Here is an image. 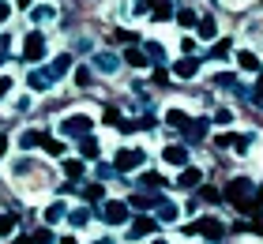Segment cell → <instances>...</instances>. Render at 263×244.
I'll list each match as a JSON object with an SVG mask.
<instances>
[{"label":"cell","instance_id":"1","mask_svg":"<svg viewBox=\"0 0 263 244\" xmlns=\"http://www.w3.org/2000/svg\"><path fill=\"white\" fill-rule=\"evenodd\" d=\"M226 199H230L241 214H256V199H263V192H259L248 177H237V180L226 184Z\"/></svg>","mask_w":263,"mask_h":244},{"label":"cell","instance_id":"2","mask_svg":"<svg viewBox=\"0 0 263 244\" xmlns=\"http://www.w3.org/2000/svg\"><path fill=\"white\" fill-rule=\"evenodd\" d=\"M61 132L64 136H76V139H90V117L87 113H71V117H64Z\"/></svg>","mask_w":263,"mask_h":244},{"label":"cell","instance_id":"3","mask_svg":"<svg viewBox=\"0 0 263 244\" xmlns=\"http://www.w3.org/2000/svg\"><path fill=\"white\" fill-rule=\"evenodd\" d=\"M42 57H45V34L42 30H30L27 38H23V60L34 64V60H42Z\"/></svg>","mask_w":263,"mask_h":244},{"label":"cell","instance_id":"4","mask_svg":"<svg viewBox=\"0 0 263 244\" xmlns=\"http://www.w3.org/2000/svg\"><path fill=\"white\" fill-rule=\"evenodd\" d=\"M113 165H117V173H128V169H139L143 165V151H136V146H121L113 158Z\"/></svg>","mask_w":263,"mask_h":244},{"label":"cell","instance_id":"5","mask_svg":"<svg viewBox=\"0 0 263 244\" xmlns=\"http://www.w3.org/2000/svg\"><path fill=\"white\" fill-rule=\"evenodd\" d=\"M192 233H203L207 240H222L226 237V226L218 222V218H199V222L192 226Z\"/></svg>","mask_w":263,"mask_h":244},{"label":"cell","instance_id":"6","mask_svg":"<svg viewBox=\"0 0 263 244\" xmlns=\"http://www.w3.org/2000/svg\"><path fill=\"white\" fill-rule=\"evenodd\" d=\"M102 218H105L109 226H124V222H128V203H117V199H109V203L102 207Z\"/></svg>","mask_w":263,"mask_h":244},{"label":"cell","instance_id":"7","mask_svg":"<svg viewBox=\"0 0 263 244\" xmlns=\"http://www.w3.org/2000/svg\"><path fill=\"white\" fill-rule=\"evenodd\" d=\"M165 199H162V192H136V195H132V207H139V211H151V207H162Z\"/></svg>","mask_w":263,"mask_h":244},{"label":"cell","instance_id":"8","mask_svg":"<svg viewBox=\"0 0 263 244\" xmlns=\"http://www.w3.org/2000/svg\"><path fill=\"white\" fill-rule=\"evenodd\" d=\"M207 132H211V120L203 117V120H192V124L181 132V136H184L188 143H203V139H207Z\"/></svg>","mask_w":263,"mask_h":244},{"label":"cell","instance_id":"9","mask_svg":"<svg viewBox=\"0 0 263 244\" xmlns=\"http://www.w3.org/2000/svg\"><path fill=\"white\" fill-rule=\"evenodd\" d=\"M68 71H71V57H68V53H61V57H53V64L45 68V76H49V79L57 83V79H64Z\"/></svg>","mask_w":263,"mask_h":244},{"label":"cell","instance_id":"10","mask_svg":"<svg viewBox=\"0 0 263 244\" xmlns=\"http://www.w3.org/2000/svg\"><path fill=\"white\" fill-rule=\"evenodd\" d=\"M196 71H199V60H196V57H181V60L173 64V76H177V79H196Z\"/></svg>","mask_w":263,"mask_h":244},{"label":"cell","instance_id":"11","mask_svg":"<svg viewBox=\"0 0 263 244\" xmlns=\"http://www.w3.org/2000/svg\"><path fill=\"white\" fill-rule=\"evenodd\" d=\"M162 158H165V165L188 169V151H184V146H165V151H162Z\"/></svg>","mask_w":263,"mask_h":244},{"label":"cell","instance_id":"12","mask_svg":"<svg viewBox=\"0 0 263 244\" xmlns=\"http://www.w3.org/2000/svg\"><path fill=\"white\" fill-rule=\"evenodd\" d=\"M94 68L98 71H117L121 68V57L117 53H94Z\"/></svg>","mask_w":263,"mask_h":244},{"label":"cell","instance_id":"13","mask_svg":"<svg viewBox=\"0 0 263 244\" xmlns=\"http://www.w3.org/2000/svg\"><path fill=\"white\" fill-rule=\"evenodd\" d=\"M165 124H170V128H177V132H184L188 124H192V117H188L184 109H170V113H165Z\"/></svg>","mask_w":263,"mask_h":244},{"label":"cell","instance_id":"14","mask_svg":"<svg viewBox=\"0 0 263 244\" xmlns=\"http://www.w3.org/2000/svg\"><path fill=\"white\" fill-rule=\"evenodd\" d=\"M199 180H203V173H199V169H192V165H188V169H181V177H177V188H196Z\"/></svg>","mask_w":263,"mask_h":244},{"label":"cell","instance_id":"15","mask_svg":"<svg viewBox=\"0 0 263 244\" xmlns=\"http://www.w3.org/2000/svg\"><path fill=\"white\" fill-rule=\"evenodd\" d=\"M154 229H158L154 218H139V222H132V237H151Z\"/></svg>","mask_w":263,"mask_h":244},{"label":"cell","instance_id":"16","mask_svg":"<svg viewBox=\"0 0 263 244\" xmlns=\"http://www.w3.org/2000/svg\"><path fill=\"white\" fill-rule=\"evenodd\" d=\"M124 60H128L132 68H147V53H143V49H136V45L124 49Z\"/></svg>","mask_w":263,"mask_h":244},{"label":"cell","instance_id":"17","mask_svg":"<svg viewBox=\"0 0 263 244\" xmlns=\"http://www.w3.org/2000/svg\"><path fill=\"white\" fill-rule=\"evenodd\" d=\"M139 184H143V192H162V188H165V180H162L158 173H143Z\"/></svg>","mask_w":263,"mask_h":244},{"label":"cell","instance_id":"18","mask_svg":"<svg viewBox=\"0 0 263 244\" xmlns=\"http://www.w3.org/2000/svg\"><path fill=\"white\" fill-rule=\"evenodd\" d=\"M64 214H68V211H64V203H61V199H57V203H49V207H45V222H49V226H53V222H61V218H64Z\"/></svg>","mask_w":263,"mask_h":244},{"label":"cell","instance_id":"19","mask_svg":"<svg viewBox=\"0 0 263 244\" xmlns=\"http://www.w3.org/2000/svg\"><path fill=\"white\" fill-rule=\"evenodd\" d=\"M64 177L68 180H79L83 177V162H79V158H68V162H64Z\"/></svg>","mask_w":263,"mask_h":244},{"label":"cell","instance_id":"20","mask_svg":"<svg viewBox=\"0 0 263 244\" xmlns=\"http://www.w3.org/2000/svg\"><path fill=\"white\" fill-rule=\"evenodd\" d=\"M105 124H109V128H121V132H124V124H128V120L121 117V109H113V105H109V109H105Z\"/></svg>","mask_w":263,"mask_h":244},{"label":"cell","instance_id":"21","mask_svg":"<svg viewBox=\"0 0 263 244\" xmlns=\"http://www.w3.org/2000/svg\"><path fill=\"white\" fill-rule=\"evenodd\" d=\"M196 30H199V38H203V42L214 38V19H211V15H203V19L196 23Z\"/></svg>","mask_w":263,"mask_h":244},{"label":"cell","instance_id":"22","mask_svg":"<svg viewBox=\"0 0 263 244\" xmlns=\"http://www.w3.org/2000/svg\"><path fill=\"white\" fill-rule=\"evenodd\" d=\"M237 60H241V68H248V71H256V68H259V57H256V53H248V49H241V53H237Z\"/></svg>","mask_w":263,"mask_h":244},{"label":"cell","instance_id":"23","mask_svg":"<svg viewBox=\"0 0 263 244\" xmlns=\"http://www.w3.org/2000/svg\"><path fill=\"white\" fill-rule=\"evenodd\" d=\"M68 222H71V226H87V222H90V211H87V207H76V211L68 214Z\"/></svg>","mask_w":263,"mask_h":244},{"label":"cell","instance_id":"24","mask_svg":"<svg viewBox=\"0 0 263 244\" xmlns=\"http://www.w3.org/2000/svg\"><path fill=\"white\" fill-rule=\"evenodd\" d=\"M177 23H181V27H196V23H199V15H196L192 8H181V11H177Z\"/></svg>","mask_w":263,"mask_h":244},{"label":"cell","instance_id":"25","mask_svg":"<svg viewBox=\"0 0 263 244\" xmlns=\"http://www.w3.org/2000/svg\"><path fill=\"white\" fill-rule=\"evenodd\" d=\"M177 214H181V211H177L173 203H162L158 207V222H177Z\"/></svg>","mask_w":263,"mask_h":244},{"label":"cell","instance_id":"26","mask_svg":"<svg viewBox=\"0 0 263 244\" xmlns=\"http://www.w3.org/2000/svg\"><path fill=\"white\" fill-rule=\"evenodd\" d=\"M49 83H53V79L45 76V71H30V87H34V90H45Z\"/></svg>","mask_w":263,"mask_h":244},{"label":"cell","instance_id":"27","mask_svg":"<svg viewBox=\"0 0 263 244\" xmlns=\"http://www.w3.org/2000/svg\"><path fill=\"white\" fill-rule=\"evenodd\" d=\"M230 45H233L230 38H222V42H214V45H211V57H214V60H222L226 53H230Z\"/></svg>","mask_w":263,"mask_h":244},{"label":"cell","instance_id":"28","mask_svg":"<svg viewBox=\"0 0 263 244\" xmlns=\"http://www.w3.org/2000/svg\"><path fill=\"white\" fill-rule=\"evenodd\" d=\"M79 154L83 158H98V143L94 139H79Z\"/></svg>","mask_w":263,"mask_h":244},{"label":"cell","instance_id":"29","mask_svg":"<svg viewBox=\"0 0 263 244\" xmlns=\"http://www.w3.org/2000/svg\"><path fill=\"white\" fill-rule=\"evenodd\" d=\"M30 240H34V244H57V240H53V229H34Z\"/></svg>","mask_w":263,"mask_h":244},{"label":"cell","instance_id":"30","mask_svg":"<svg viewBox=\"0 0 263 244\" xmlns=\"http://www.w3.org/2000/svg\"><path fill=\"white\" fill-rule=\"evenodd\" d=\"M214 87H233V90H237L241 83H237V79L230 76V71H218V76H214Z\"/></svg>","mask_w":263,"mask_h":244},{"label":"cell","instance_id":"31","mask_svg":"<svg viewBox=\"0 0 263 244\" xmlns=\"http://www.w3.org/2000/svg\"><path fill=\"white\" fill-rule=\"evenodd\" d=\"M42 146H45L49 154H64V143H61V139H49V136H45V139H42Z\"/></svg>","mask_w":263,"mask_h":244},{"label":"cell","instance_id":"32","mask_svg":"<svg viewBox=\"0 0 263 244\" xmlns=\"http://www.w3.org/2000/svg\"><path fill=\"white\" fill-rule=\"evenodd\" d=\"M143 53H147L151 60H162V57H165V53H162V45H158V42H147V45H143Z\"/></svg>","mask_w":263,"mask_h":244},{"label":"cell","instance_id":"33","mask_svg":"<svg viewBox=\"0 0 263 244\" xmlns=\"http://www.w3.org/2000/svg\"><path fill=\"white\" fill-rule=\"evenodd\" d=\"M42 139H45L42 132H27V136H23L19 143H23V146H42Z\"/></svg>","mask_w":263,"mask_h":244},{"label":"cell","instance_id":"34","mask_svg":"<svg viewBox=\"0 0 263 244\" xmlns=\"http://www.w3.org/2000/svg\"><path fill=\"white\" fill-rule=\"evenodd\" d=\"M83 195H87V199H94V203H98L102 195H105V188H102V184H87V188H83Z\"/></svg>","mask_w":263,"mask_h":244},{"label":"cell","instance_id":"35","mask_svg":"<svg viewBox=\"0 0 263 244\" xmlns=\"http://www.w3.org/2000/svg\"><path fill=\"white\" fill-rule=\"evenodd\" d=\"M199 199H203V203H218V199H222V192H214V188H203V192H199Z\"/></svg>","mask_w":263,"mask_h":244},{"label":"cell","instance_id":"36","mask_svg":"<svg viewBox=\"0 0 263 244\" xmlns=\"http://www.w3.org/2000/svg\"><path fill=\"white\" fill-rule=\"evenodd\" d=\"M11 229H15V218H11V214H0V233H11Z\"/></svg>","mask_w":263,"mask_h":244},{"label":"cell","instance_id":"37","mask_svg":"<svg viewBox=\"0 0 263 244\" xmlns=\"http://www.w3.org/2000/svg\"><path fill=\"white\" fill-rule=\"evenodd\" d=\"M76 83H79V87H87V83H90V68H76Z\"/></svg>","mask_w":263,"mask_h":244},{"label":"cell","instance_id":"38","mask_svg":"<svg viewBox=\"0 0 263 244\" xmlns=\"http://www.w3.org/2000/svg\"><path fill=\"white\" fill-rule=\"evenodd\" d=\"M230 120H233L230 109H218V113H214V124H230Z\"/></svg>","mask_w":263,"mask_h":244},{"label":"cell","instance_id":"39","mask_svg":"<svg viewBox=\"0 0 263 244\" xmlns=\"http://www.w3.org/2000/svg\"><path fill=\"white\" fill-rule=\"evenodd\" d=\"M252 102H256V105H263V76L256 79V90H252Z\"/></svg>","mask_w":263,"mask_h":244},{"label":"cell","instance_id":"40","mask_svg":"<svg viewBox=\"0 0 263 244\" xmlns=\"http://www.w3.org/2000/svg\"><path fill=\"white\" fill-rule=\"evenodd\" d=\"M34 19L45 23V19H53V8H34Z\"/></svg>","mask_w":263,"mask_h":244},{"label":"cell","instance_id":"41","mask_svg":"<svg viewBox=\"0 0 263 244\" xmlns=\"http://www.w3.org/2000/svg\"><path fill=\"white\" fill-rule=\"evenodd\" d=\"M173 15V8L170 4H162V8H154V19H170Z\"/></svg>","mask_w":263,"mask_h":244},{"label":"cell","instance_id":"42","mask_svg":"<svg viewBox=\"0 0 263 244\" xmlns=\"http://www.w3.org/2000/svg\"><path fill=\"white\" fill-rule=\"evenodd\" d=\"M248 143H252L248 136H237V139H233V151H248Z\"/></svg>","mask_w":263,"mask_h":244},{"label":"cell","instance_id":"43","mask_svg":"<svg viewBox=\"0 0 263 244\" xmlns=\"http://www.w3.org/2000/svg\"><path fill=\"white\" fill-rule=\"evenodd\" d=\"M8 15H11V4H8V0H0V23H8Z\"/></svg>","mask_w":263,"mask_h":244},{"label":"cell","instance_id":"44","mask_svg":"<svg viewBox=\"0 0 263 244\" xmlns=\"http://www.w3.org/2000/svg\"><path fill=\"white\" fill-rule=\"evenodd\" d=\"M113 173H117V165H98V177H102V180H105V177H113Z\"/></svg>","mask_w":263,"mask_h":244},{"label":"cell","instance_id":"45","mask_svg":"<svg viewBox=\"0 0 263 244\" xmlns=\"http://www.w3.org/2000/svg\"><path fill=\"white\" fill-rule=\"evenodd\" d=\"M8 90H11V79H8V76H0V98H4Z\"/></svg>","mask_w":263,"mask_h":244},{"label":"cell","instance_id":"46","mask_svg":"<svg viewBox=\"0 0 263 244\" xmlns=\"http://www.w3.org/2000/svg\"><path fill=\"white\" fill-rule=\"evenodd\" d=\"M252 229H256V233L263 237V214H256V222H252Z\"/></svg>","mask_w":263,"mask_h":244},{"label":"cell","instance_id":"47","mask_svg":"<svg viewBox=\"0 0 263 244\" xmlns=\"http://www.w3.org/2000/svg\"><path fill=\"white\" fill-rule=\"evenodd\" d=\"M132 4H136V11H147V8H151V0H132Z\"/></svg>","mask_w":263,"mask_h":244},{"label":"cell","instance_id":"48","mask_svg":"<svg viewBox=\"0 0 263 244\" xmlns=\"http://www.w3.org/2000/svg\"><path fill=\"white\" fill-rule=\"evenodd\" d=\"M4 151H8V136L0 132V158H4Z\"/></svg>","mask_w":263,"mask_h":244},{"label":"cell","instance_id":"49","mask_svg":"<svg viewBox=\"0 0 263 244\" xmlns=\"http://www.w3.org/2000/svg\"><path fill=\"white\" fill-rule=\"evenodd\" d=\"M11 244H34L30 237H15V240H11Z\"/></svg>","mask_w":263,"mask_h":244},{"label":"cell","instance_id":"50","mask_svg":"<svg viewBox=\"0 0 263 244\" xmlns=\"http://www.w3.org/2000/svg\"><path fill=\"white\" fill-rule=\"evenodd\" d=\"M15 4H19V8H30V4H34V0H15Z\"/></svg>","mask_w":263,"mask_h":244},{"label":"cell","instance_id":"51","mask_svg":"<svg viewBox=\"0 0 263 244\" xmlns=\"http://www.w3.org/2000/svg\"><path fill=\"white\" fill-rule=\"evenodd\" d=\"M57 244H76V240H71V237H64V240H57Z\"/></svg>","mask_w":263,"mask_h":244},{"label":"cell","instance_id":"52","mask_svg":"<svg viewBox=\"0 0 263 244\" xmlns=\"http://www.w3.org/2000/svg\"><path fill=\"white\" fill-rule=\"evenodd\" d=\"M154 244H170V240H154Z\"/></svg>","mask_w":263,"mask_h":244},{"label":"cell","instance_id":"53","mask_svg":"<svg viewBox=\"0 0 263 244\" xmlns=\"http://www.w3.org/2000/svg\"><path fill=\"white\" fill-rule=\"evenodd\" d=\"M94 244H109V240H94Z\"/></svg>","mask_w":263,"mask_h":244}]
</instances>
